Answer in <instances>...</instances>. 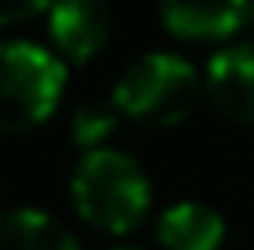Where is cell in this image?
<instances>
[{"label":"cell","mask_w":254,"mask_h":250,"mask_svg":"<svg viewBox=\"0 0 254 250\" xmlns=\"http://www.w3.org/2000/svg\"><path fill=\"white\" fill-rule=\"evenodd\" d=\"M70 199L85 225L126 236L144 225L151 210V180L133 154L118 148H96L77 158L70 173Z\"/></svg>","instance_id":"1"},{"label":"cell","mask_w":254,"mask_h":250,"mask_svg":"<svg viewBox=\"0 0 254 250\" xmlns=\"http://www.w3.org/2000/svg\"><path fill=\"white\" fill-rule=\"evenodd\" d=\"M0 250H81L63 221L33 206L0 210Z\"/></svg>","instance_id":"8"},{"label":"cell","mask_w":254,"mask_h":250,"mask_svg":"<svg viewBox=\"0 0 254 250\" xmlns=\"http://www.w3.org/2000/svg\"><path fill=\"white\" fill-rule=\"evenodd\" d=\"M66 63L22 37H0V133H30L56 114Z\"/></svg>","instance_id":"3"},{"label":"cell","mask_w":254,"mask_h":250,"mask_svg":"<svg viewBox=\"0 0 254 250\" xmlns=\"http://www.w3.org/2000/svg\"><path fill=\"white\" fill-rule=\"evenodd\" d=\"M48 37L70 63H89L111 37V11L100 0H63L48 7Z\"/></svg>","instance_id":"5"},{"label":"cell","mask_w":254,"mask_h":250,"mask_svg":"<svg viewBox=\"0 0 254 250\" xmlns=\"http://www.w3.org/2000/svg\"><path fill=\"white\" fill-rule=\"evenodd\" d=\"M118 110H115V103H100V100H92V103H81V107L74 110V118H70V140L85 151H96V148H107V140H111V133L118 129Z\"/></svg>","instance_id":"9"},{"label":"cell","mask_w":254,"mask_h":250,"mask_svg":"<svg viewBox=\"0 0 254 250\" xmlns=\"http://www.w3.org/2000/svg\"><path fill=\"white\" fill-rule=\"evenodd\" d=\"M115 250H140V247H115Z\"/></svg>","instance_id":"12"},{"label":"cell","mask_w":254,"mask_h":250,"mask_svg":"<svg viewBox=\"0 0 254 250\" xmlns=\"http://www.w3.org/2000/svg\"><path fill=\"white\" fill-rule=\"evenodd\" d=\"M203 96L199 70L177 51H144L118 74L111 103L122 118L147 129L181 125Z\"/></svg>","instance_id":"2"},{"label":"cell","mask_w":254,"mask_h":250,"mask_svg":"<svg viewBox=\"0 0 254 250\" xmlns=\"http://www.w3.org/2000/svg\"><path fill=\"white\" fill-rule=\"evenodd\" d=\"M48 7L52 4H45V0H11V4H0V30L41 19V15H48Z\"/></svg>","instance_id":"10"},{"label":"cell","mask_w":254,"mask_h":250,"mask_svg":"<svg viewBox=\"0 0 254 250\" xmlns=\"http://www.w3.org/2000/svg\"><path fill=\"white\" fill-rule=\"evenodd\" d=\"M203 92L229 122H254V45H225L203 66Z\"/></svg>","instance_id":"4"},{"label":"cell","mask_w":254,"mask_h":250,"mask_svg":"<svg viewBox=\"0 0 254 250\" xmlns=\"http://www.w3.org/2000/svg\"><path fill=\"white\" fill-rule=\"evenodd\" d=\"M155 232L166 250H217L225 243V217L210 202L181 199L162 210Z\"/></svg>","instance_id":"7"},{"label":"cell","mask_w":254,"mask_h":250,"mask_svg":"<svg viewBox=\"0 0 254 250\" xmlns=\"http://www.w3.org/2000/svg\"><path fill=\"white\" fill-rule=\"evenodd\" d=\"M247 26H254V4H247Z\"/></svg>","instance_id":"11"},{"label":"cell","mask_w":254,"mask_h":250,"mask_svg":"<svg viewBox=\"0 0 254 250\" xmlns=\"http://www.w3.org/2000/svg\"><path fill=\"white\" fill-rule=\"evenodd\" d=\"M166 33L185 41H225L247 26V4L240 0H166L159 7Z\"/></svg>","instance_id":"6"}]
</instances>
